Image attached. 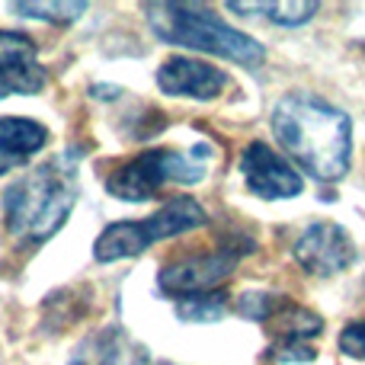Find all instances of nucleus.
Instances as JSON below:
<instances>
[{"instance_id":"nucleus-15","label":"nucleus","mask_w":365,"mask_h":365,"mask_svg":"<svg viewBox=\"0 0 365 365\" xmlns=\"http://www.w3.org/2000/svg\"><path fill=\"white\" fill-rule=\"evenodd\" d=\"M10 10L32 19H48V23H71L87 10V4L83 0H71V4H13Z\"/></svg>"},{"instance_id":"nucleus-6","label":"nucleus","mask_w":365,"mask_h":365,"mask_svg":"<svg viewBox=\"0 0 365 365\" xmlns=\"http://www.w3.org/2000/svg\"><path fill=\"white\" fill-rule=\"evenodd\" d=\"M240 253L244 250H231V247H221L215 253H199V257H182L177 263L164 266L160 272V289L170 292V295L192 298L202 292L221 285L240 263Z\"/></svg>"},{"instance_id":"nucleus-16","label":"nucleus","mask_w":365,"mask_h":365,"mask_svg":"<svg viewBox=\"0 0 365 365\" xmlns=\"http://www.w3.org/2000/svg\"><path fill=\"white\" fill-rule=\"evenodd\" d=\"M177 314L180 321L215 324L218 317H225V302H221V295H192V298H182Z\"/></svg>"},{"instance_id":"nucleus-1","label":"nucleus","mask_w":365,"mask_h":365,"mask_svg":"<svg viewBox=\"0 0 365 365\" xmlns=\"http://www.w3.org/2000/svg\"><path fill=\"white\" fill-rule=\"evenodd\" d=\"M276 141L311 173L334 182L349 167V115L311 93H289L272 109Z\"/></svg>"},{"instance_id":"nucleus-8","label":"nucleus","mask_w":365,"mask_h":365,"mask_svg":"<svg viewBox=\"0 0 365 365\" xmlns=\"http://www.w3.org/2000/svg\"><path fill=\"white\" fill-rule=\"evenodd\" d=\"M240 170H244L247 189L259 199H292L302 192V177L292 170V164L285 158H279L269 145L253 141L247 145L244 158H240Z\"/></svg>"},{"instance_id":"nucleus-2","label":"nucleus","mask_w":365,"mask_h":365,"mask_svg":"<svg viewBox=\"0 0 365 365\" xmlns=\"http://www.w3.org/2000/svg\"><path fill=\"white\" fill-rule=\"evenodd\" d=\"M74 170L61 164H45L26 173L6 189L4 212L6 227L23 244L48 240L74 208Z\"/></svg>"},{"instance_id":"nucleus-7","label":"nucleus","mask_w":365,"mask_h":365,"mask_svg":"<svg viewBox=\"0 0 365 365\" xmlns=\"http://www.w3.org/2000/svg\"><path fill=\"white\" fill-rule=\"evenodd\" d=\"M295 259L314 276H336L356 259L353 237L334 221H317L298 237Z\"/></svg>"},{"instance_id":"nucleus-5","label":"nucleus","mask_w":365,"mask_h":365,"mask_svg":"<svg viewBox=\"0 0 365 365\" xmlns=\"http://www.w3.org/2000/svg\"><path fill=\"white\" fill-rule=\"evenodd\" d=\"M205 158H208V148H202L199 154H195V148L189 154L154 148V151H145L135 160H128L122 170H115L106 180V189L109 195L125 202L151 199L167 182H199L205 177Z\"/></svg>"},{"instance_id":"nucleus-12","label":"nucleus","mask_w":365,"mask_h":365,"mask_svg":"<svg viewBox=\"0 0 365 365\" xmlns=\"http://www.w3.org/2000/svg\"><path fill=\"white\" fill-rule=\"evenodd\" d=\"M272 330L282 336L285 343H298L304 336H317L324 330V321L308 308H298L292 302H279V308L272 311Z\"/></svg>"},{"instance_id":"nucleus-4","label":"nucleus","mask_w":365,"mask_h":365,"mask_svg":"<svg viewBox=\"0 0 365 365\" xmlns=\"http://www.w3.org/2000/svg\"><path fill=\"white\" fill-rule=\"evenodd\" d=\"M202 225H205V208L195 199H189V195H177V199L167 202L160 212H154L151 218L109 225L106 231L96 237L93 257L100 259V263L125 259V257H135V253L148 250V247L158 244V240L177 237V234H186Z\"/></svg>"},{"instance_id":"nucleus-14","label":"nucleus","mask_w":365,"mask_h":365,"mask_svg":"<svg viewBox=\"0 0 365 365\" xmlns=\"http://www.w3.org/2000/svg\"><path fill=\"white\" fill-rule=\"evenodd\" d=\"M231 10H237V13H269V19L279 23V26H302L317 13V4L314 0H302V4H298V0H289V4H231Z\"/></svg>"},{"instance_id":"nucleus-17","label":"nucleus","mask_w":365,"mask_h":365,"mask_svg":"<svg viewBox=\"0 0 365 365\" xmlns=\"http://www.w3.org/2000/svg\"><path fill=\"white\" fill-rule=\"evenodd\" d=\"M340 349L353 359H365V321L349 324L346 330L340 334Z\"/></svg>"},{"instance_id":"nucleus-10","label":"nucleus","mask_w":365,"mask_h":365,"mask_svg":"<svg viewBox=\"0 0 365 365\" xmlns=\"http://www.w3.org/2000/svg\"><path fill=\"white\" fill-rule=\"evenodd\" d=\"M158 83L170 96H195V100H212L225 90V74L218 68L195 58H170L160 64Z\"/></svg>"},{"instance_id":"nucleus-13","label":"nucleus","mask_w":365,"mask_h":365,"mask_svg":"<svg viewBox=\"0 0 365 365\" xmlns=\"http://www.w3.org/2000/svg\"><path fill=\"white\" fill-rule=\"evenodd\" d=\"M119 362V330L103 327L77 346L71 365H115Z\"/></svg>"},{"instance_id":"nucleus-11","label":"nucleus","mask_w":365,"mask_h":365,"mask_svg":"<svg viewBox=\"0 0 365 365\" xmlns=\"http://www.w3.org/2000/svg\"><path fill=\"white\" fill-rule=\"evenodd\" d=\"M45 138L48 132L32 119H0V173L26 164L32 154L42 151Z\"/></svg>"},{"instance_id":"nucleus-9","label":"nucleus","mask_w":365,"mask_h":365,"mask_svg":"<svg viewBox=\"0 0 365 365\" xmlns=\"http://www.w3.org/2000/svg\"><path fill=\"white\" fill-rule=\"evenodd\" d=\"M45 87V71L38 51L19 32H0V100L10 93H38Z\"/></svg>"},{"instance_id":"nucleus-3","label":"nucleus","mask_w":365,"mask_h":365,"mask_svg":"<svg viewBox=\"0 0 365 365\" xmlns=\"http://www.w3.org/2000/svg\"><path fill=\"white\" fill-rule=\"evenodd\" d=\"M148 23L158 32V38L170 45H186L195 51H208V55H221L227 61H237L244 68H259L266 61V51L250 36L225 26L215 13L205 6L192 4H148Z\"/></svg>"}]
</instances>
